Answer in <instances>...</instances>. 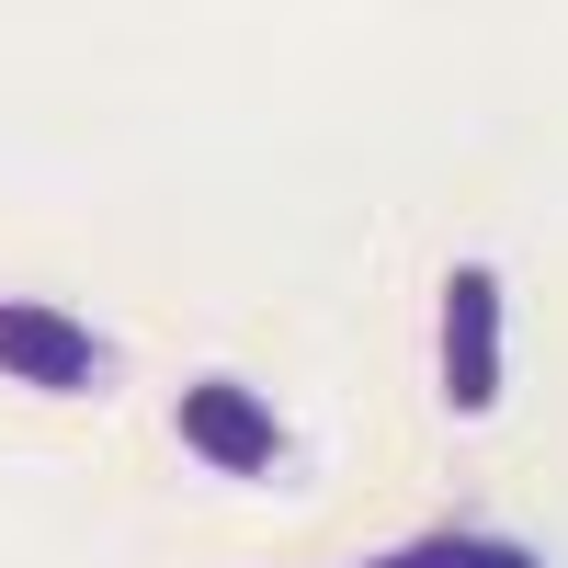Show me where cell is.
<instances>
[{
	"mask_svg": "<svg viewBox=\"0 0 568 568\" xmlns=\"http://www.w3.org/2000/svg\"><path fill=\"white\" fill-rule=\"evenodd\" d=\"M171 420H182V444H194L216 478H273V466H284V420L240 387V375H194Z\"/></svg>",
	"mask_w": 568,
	"mask_h": 568,
	"instance_id": "3957f363",
	"label": "cell"
},
{
	"mask_svg": "<svg viewBox=\"0 0 568 568\" xmlns=\"http://www.w3.org/2000/svg\"><path fill=\"white\" fill-rule=\"evenodd\" d=\"M364 568H409V557H364Z\"/></svg>",
	"mask_w": 568,
	"mask_h": 568,
	"instance_id": "5b68a950",
	"label": "cell"
},
{
	"mask_svg": "<svg viewBox=\"0 0 568 568\" xmlns=\"http://www.w3.org/2000/svg\"><path fill=\"white\" fill-rule=\"evenodd\" d=\"M398 557L409 568H546L524 535H500V524H433V535H409Z\"/></svg>",
	"mask_w": 568,
	"mask_h": 568,
	"instance_id": "277c9868",
	"label": "cell"
},
{
	"mask_svg": "<svg viewBox=\"0 0 568 568\" xmlns=\"http://www.w3.org/2000/svg\"><path fill=\"white\" fill-rule=\"evenodd\" d=\"M433 364H444V398H455L466 420L500 409V273H489V262H455V273H444Z\"/></svg>",
	"mask_w": 568,
	"mask_h": 568,
	"instance_id": "6da1fadb",
	"label": "cell"
},
{
	"mask_svg": "<svg viewBox=\"0 0 568 568\" xmlns=\"http://www.w3.org/2000/svg\"><path fill=\"white\" fill-rule=\"evenodd\" d=\"M0 375L12 387H45V398H80V387H103V342L69 318V307H45V296H0Z\"/></svg>",
	"mask_w": 568,
	"mask_h": 568,
	"instance_id": "7a4b0ae2",
	"label": "cell"
}]
</instances>
